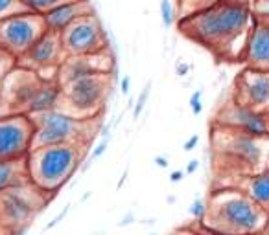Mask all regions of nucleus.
<instances>
[{
    "mask_svg": "<svg viewBox=\"0 0 269 235\" xmlns=\"http://www.w3.org/2000/svg\"><path fill=\"white\" fill-rule=\"evenodd\" d=\"M254 26L251 6L220 0L210 8L179 19L177 28L184 37L194 41L220 61H242L249 33Z\"/></svg>",
    "mask_w": 269,
    "mask_h": 235,
    "instance_id": "f257e3e1",
    "label": "nucleus"
},
{
    "mask_svg": "<svg viewBox=\"0 0 269 235\" xmlns=\"http://www.w3.org/2000/svg\"><path fill=\"white\" fill-rule=\"evenodd\" d=\"M210 142L216 173L227 178L223 186L269 169V136H254L212 123Z\"/></svg>",
    "mask_w": 269,
    "mask_h": 235,
    "instance_id": "f03ea898",
    "label": "nucleus"
},
{
    "mask_svg": "<svg viewBox=\"0 0 269 235\" xmlns=\"http://www.w3.org/2000/svg\"><path fill=\"white\" fill-rule=\"evenodd\" d=\"M201 226L214 235H253L267 230L269 215L242 189L220 186L203 208Z\"/></svg>",
    "mask_w": 269,
    "mask_h": 235,
    "instance_id": "7ed1b4c3",
    "label": "nucleus"
},
{
    "mask_svg": "<svg viewBox=\"0 0 269 235\" xmlns=\"http://www.w3.org/2000/svg\"><path fill=\"white\" fill-rule=\"evenodd\" d=\"M87 151L89 145H44L32 149L26 156L28 180L54 197L78 171Z\"/></svg>",
    "mask_w": 269,
    "mask_h": 235,
    "instance_id": "20e7f679",
    "label": "nucleus"
},
{
    "mask_svg": "<svg viewBox=\"0 0 269 235\" xmlns=\"http://www.w3.org/2000/svg\"><path fill=\"white\" fill-rule=\"evenodd\" d=\"M33 123L32 149L44 145H89L102 127V118L78 120L59 110H44L30 114ZM30 149V151H32Z\"/></svg>",
    "mask_w": 269,
    "mask_h": 235,
    "instance_id": "39448f33",
    "label": "nucleus"
},
{
    "mask_svg": "<svg viewBox=\"0 0 269 235\" xmlns=\"http://www.w3.org/2000/svg\"><path fill=\"white\" fill-rule=\"evenodd\" d=\"M111 86L113 74H92L65 83L59 86L55 110L78 120L102 118Z\"/></svg>",
    "mask_w": 269,
    "mask_h": 235,
    "instance_id": "423d86ee",
    "label": "nucleus"
},
{
    "mask_svg": "<svg viewBox=\"0 0 269 235\" xmlns=\"http://www.w3.org/2000/svg\"><path fill=\"white\" fill-rule=\"evenodd\" d=\"M50 200L30 180L0 191V226L11 235L22 233Z\"/></svg>",
    "mask_w": 269,
    "mask_h": 235,
    "instance_id": "0eeeda50",
    "label": "nucleus"
},
{
    "mask_svg": "<svg viewBox=\"0 0 269 235\" xmlns=\"http://www.w3.org/2000/svg\"><path fill=\"white\" fill-rule=\"evenodd\" d=\"M43 81L32 70L15 66L0 83V118L28 116Z\"/></svg>",
    "mask_w": 269,
    "mask_h": 235,
    "instance_id": "6e6552de",
    "label": "nucleus"
},
{
    "mask_svg": "<svg viewBox=\"0 0 269 235\" xmlns=\"http://www.w3.org/2000/svg\"><path fill=\"white\" fill-rule=\"evenodd\" d=\"M46 30L44 17L37 13H21L0 21V50L8 52L15 59L24 55Z\"/></svg>",
    "mask_w": 269,
    "mask_h": 235,
    "instance_id": "1a4fd4ad",
    "label": "nucleus"
},
{
    "mask_svg": "<svg viewBox=\"0 0 269 235\" xmlns=\"http://www.w3.org/2000/svg\"><path fill=\"white\" fill-rule=\"evenodd\" d=\"M66 55H91L109 50V37L96 13L85 15L59 33Z\"/></svg>",
    "mask_w": 269,
    "mask_h": 235,
    "instance_id": "9d476101",
    "label": "nucleus"
},
{
    "mask_svg": "<svg viewBox=\"0 0 269 235\" xmlns=\"http://www.w3.org/2000/svg\"><path fill=\"white\" fill-rule=\"evenodd\" d=\"M66 59V52L61 44L59 33L46 32L26 54L17 59V66L32 70L41 79L57 81V70Z\"/></svg>",
    "mask_w": 269,
    "mask_h": 235,
    "instance_id": "9b49d317",
    "label": "nucleus"
},
{
    "mask_svg": "<svg viewBox=\"0 0 269 235\" xmlns=\"http://www.w3.org/2000/svg\"><path fill=\"white\" fill-rule=\"evenodd\" d=\"M231 99L254 112H269V72L245 68L236 75L232 85Z\"/></svg>",
    "mask_w": 269,
    "mask_h": 235,
    "instance_id": "f8f14e48",
    "label": "nucleus"
},
{
    "mask_svg": "<svg viewBox=\"0 0 269 235\" xmlns=\"http://www.w3.org/2000/svg\"><path fill=\"white\" fill-rule=\"evenodd\" d=\"M33 123L28 116L0 118V162L26 158L32 149Z\"/></svg>",
    "mask_w": 269,
    "mask_h": 235,
    "instance_id": "ddd939ff",
    "label": "nucleus"
},
{
    "mask_svg": "<svg viewBox=\"0 0 269 235\" xmlns=\"http://www.w3.org/2000/svg\"><path fill=\"white\" fill-rule=\"evenodd\" d=\"M111 72H113V55L109 50L91 55H66L57 70V83L61 86L85 75L111 74Z\"/></svg>",
    "mask_w": 269,
    "mask_h": 235,
    "instance_id": "4468645a",
    "label": "nucleus"
},
{
    "mask_svg": "<svg viewBox=\"0 0 269 235\" xmlns=\"http://www.w3.org/2000/svg\"><path fill=\"white\" fill-rule=\"evenodd\" d=\"M214 123L229 129H236V131H242V133L254 134V136H269L265 114L254 112L251 108L242 107V105L232 101L231 97L218 110V114L214 118Z\"/></svg>",
    "mask_w": 269,
    "mask_h": 235,
    "instance_id": "2eb2a0df",
    "label": "nucleus"
},
{
    "mask_svg": "<svg viewBox=\"0 0 269 235\" xmlns=\"http://www.w3.org/2000/svg\"><path fill=\"white\" fill-rule=\"evenodd\" d=\"M242 63L247 68L269 72V15H254V26L249 33Z\"/></svg>",
    "mask_w": 269,
    "mask_h": 235,
    "instance_id": "dca6fc26",
    "label": "nucleus"
},
{
    "mask_svg": "<svg viewBox=\"0 0 269 235\" xmlns=\"http://www.w3.org/2000/svg\"><path fill=\"white\" fill-rule=\"evenodd\" d=\"M91 13H96L91 0H76V2H69V4L55 8V10H52L50 13H46L43 17L48 32L61 33L72 22H76L81 17L91 15Z\"/></svg>",
    "mask_w": 269,
    "mask_h": 235,
    "instance_id": "f3484780",
    "label": "nucleus"
},
{
    "mask_svg": "<svg viewBox=\"0 0 269 235\" xmlns=\"http://www.w3.org/2000/svg\"><path fill=\"white\" fill-rule=\"evenodd\" d=\"M231 186L247 193L249 197L269 215V169L251 176H242L236 182H232Z\"/></svg>",
    "mask_w": 269,
    "mask_h": 235,
    "instance_id": "a211bd4d",
    "label": "nucleus"
},
{
    "mask_svg": "<svg viewBox=\"0 0 269 235\" xmlns=\"http://www.w3.org/2000/svg\"><path fill=\"white\" fill-rule=\"evenodd\" d=\"M28 182L26 158L0 162V191Z\"/></svg>",
    "mask_w": 269,
    "mask_h": 235,
    "instance_id": "6ab92c4d",
    "label": "nucleus"
},
{
    "mask_svg": "<svg viewBox=\"0 0 269 235\" xmlns=\"http://www.w3.org/2000/svg\"><path fill=\"white\" fill-rule=\"evenodd\" d=\"M21 2L26 6L28 11L37 13V15H46V13H50L55 8L69 4V2H76V0H21Z\"/></svg>",
    "mask_w": 269,
    "mask_h": 235,
    "instance_id": "aec40b11",
    "label": "nucleus"
},
{
    "mask_svg": "<svg viewBox=\"0 0 269 235\" xmlns=\"http://www.w3.org/2000/svg\"><path fill=\"white\" fill-rule=\"evenodd\" d=\"M216 2H220V0H179V19H184V17L197 13L205 8H210Z\"/></svg>",
    "mask_w": 269,
    "mask_h": 235,
    "instance_id": "412c9836",
    "label": "nucleus"
},
{
    "mask_svg": "<svg viewBox=\"0 0 269 235\" xmlns=\"http://www.w3.org/2000/svg\"><path fill=\"white\" fill-rule=\"evenodd\" d=\"M21 13H28V8L21 0H0V21L10 19L13 15H21Z\"/></svg>",
    "mask_w": 269,
    "mask_h": 235,
    "instance_id": "4be33fe9",
    "label": "nucleus"
},
{
    "mask_svg": "<svg viewBox=\"0 0 269 235\" xmlns=\"http://www.w3.org/2000/svg\"><path fill=\"white\" fill-rule=\"evenodd\" d=\"M15 66H17V59L8 54V52H4V50H0V83L4 81L6 75L10 74Z\"/></svg>",
    "mask_w": 269,
    "mask_h": 235,
    "instance_id": "5701e85b",
    "label": "nucleus"
},
{
    "mask_svg": "<svg viewBox=\"0 0 269 235\" xmlns=\"http://www.w3.org/2000/svg\"><path fill=\"white\" fill-rule=\"evenodd\" d=\"M251 10L254 15H269V0H253Z\"/></svg>",
    "mask_w": 269,
    "mask_h": 235,
    "instance_id": "b1692460",
    "label": "nucleus"
},
{
    "mask_svg": "<svg viewBox=\"0 0 269 235\" xmlns=\"http://www.w3.org/2000/svg\"><path fill=\"white\" fill-rule=\"evenodd\" d=\"M172 235H203V233L197 231V230H192V228H183V230H177L175 233H172Z\"/></svg>",
    "mask_w": 269,
    "mask_h": 235,
    "instance_id": "393cba45",
    "label": "nucleus"
},
{
    "mask_svg": "<svg viewBox=\"0 0 269 235\" xmlns=\"http://www.w3.org/2000/svg\"><path fill=\"white\" fill-rule=\"evenodd\" d=\"M227 2H234V4H243V6L253 4V0H227Z\"/></svg>",
    "mask_w": 269,
    "mask_h": 235,
    "instance_id": "a878e982",
    "label": "nucleus"
},
{
    "mask_svg": "<svg viewBox=\"0 0 269 235\" xmlns=\"http://www.w3.org/2000/svg\"><path fill=\"white\" fill-rule=\"evenodd\" d=\"M0 235H11V233L6 230V228H2V226H0Z\"/></svg>",
    "mask_w": 269,
    "mask_h": 235,
    "instance_id": "bb28decb",
    "label": "nucleus"
},
{
    "mask_svg": "<svg viewBox=\"0 0 269 235\" xmlns=\"http://www.w3.org/2000/svg\"><path fill=\"white\" fill-rule=\"evenodd\" d=\"M265 123H267V134H269V112L265 114Z\"/></svg>",
    "mask_w": 269,
    "mask_h": 235,
    "instance_id": "cd10ccee",
    "label": "nucleus"
}]
</instances>
